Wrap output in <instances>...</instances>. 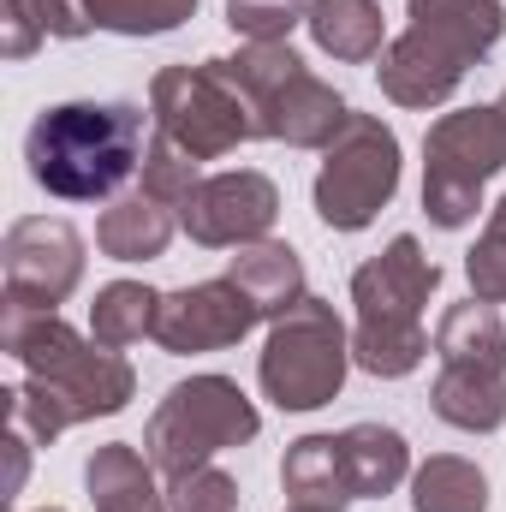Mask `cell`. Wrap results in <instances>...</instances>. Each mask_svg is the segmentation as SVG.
Here are the masks:
<instances>
[{
    "label": "cell",
    "mask_w": 506,
    "mask_h": 512,
    "mask_svg": "<svg viewBox=\"0 0 506 512\" xmlns=\"http://www.w3.org/2000/svg\"><path fill=\"white\" fill-rule=\"evenodd\" d=\"M0 346L24 364V382L6 387V423L24 429L36 447H48L54 435L114 417L126 411L137 393V370L114 346L84 340L72 322H60V310H0Z\"/></svg>",
    "instance_id": "6da1fadb"
},
{
    "label": "cell",
    "mask_w": 506,
    "mask_h": 512,
    "mask_svg": "<svg viewBox=\"0 0 506 512\" xmlns=\"http://www.w3.org/2000/svg\"><path fill=\"white\" fill-rule=\"evenodd\" d=\"M143 149L149 137L137 102H60L42 108L24 131V167L60 203L114 197L137 173Z\"/></svg>",
    "instance_id": "7a4b0ae2"
},
{
    "label": "cell",
    "mask_w": 506,
    "mask_h": 512,
    "mask_svg": "<svg viewBox=\"0 0 506 512\" xmlns=\"http://www.w3.org/2000/svg\"><path fill=\"white\" fill-rule=\"evenodd\" d=\"M405 30L381 48V96L399 108H441L506 36L501 0H405Z\"/></svg>",
    "instance_id": "3957f363"
},
{
    "label": "cell",
    "mask_w": 506,
    "mask_h": 512,
    "mask_svg": "<svg viewBox=\"0 0 506 512\" xmlns=\"http://www.w3.org/2000/svg\"><path fill=\"white\" fill-rule=\"evenodd\" d=\"M441 286L435 256L423 251L411 233L387 239L358 274H352V364L376 382H399L429 358V334H423V304Z\"/></svg>",
    "instance_id": "277c9868"
},
{
    "label": "cell",
    "mask_w": 506,
    "mask_h": 512,
    "mask_svg": "<svg viewBox=\"0 0 506 512\" xmlns=\"http://www.w3.org/2000/svg\"><path fill=\"white\" fill-rule=\"evenodd\" d=\"M215 72L251 102L256 137L286 143V149H328L352 114L346 96L322 84L286 42H245L239 54H221Z\"/></svg>",
    "instance_id": "5b68a950"
},
{
    "label": "cell",
    "mask_w": 506,
    "mask_h": 512,
    "mask_svg": "<svg viewBox=\"0 0 506 512\" xmlns=\"http://www.w3.org/2000/svg\"><path fill=\"white\" fill-rule=\"evenodd\" d=\"M346 370H352V334L316 292H304L286 316H274L268 346L256 358V382L280 411H322L328 399H340Z\"/></svg>",
    "instance_id": "8992f818"
},
{
    "label": "cell",
    "mask_w": 506,
    "mask_h": 512,
    "mask_svg": "<svg viewBox=\"0 0 506 512\" xmlns=\"http://www.w3.org/2000/svg\"><path fill=\"white\" fill-rule=\"evenodd\" d=\"M256 429H262V411L233 376H191V382H173L167 399L155 405L143 429V453L161 477H185L215 453L256 441Z\"/></svg>",
    "instance_id": "52a82bcc"
},
{
    "label": "cell",
    "mask_w": 506,
    "mask_h": 512,
    "mask_svg": "<svg viewBox=\"0 0 506 512\" xmlns=\"http://www.w3.org/2000/svg\"><path fill=\"white\" fill-rule=\"evenodd\" d=\"M506 167V114L489 102L441 114L423 137V215L459 233L483 209V185Z\"/></svg>",
    "instance_id": "ba28073f"
},
{
    "label": "cell",
    "mask_w": 506,
    "mask_h": 512,
    "mask_svg": "<svg viewBox=\"0 0 506 512\" xmlns=\"http://www.w3.org/2000/svg\"><path fill=\"white\" fill-rule=\"evenodd\" d=\"M399 191V131L381 114H346L316 167V221L334 233H364Z\"/></svg>",
    "instance_id": "9c48e42d"
},
{
    "label": "cell",
    "mask_w": 506,
    "mask_h": 512,
    "mask_svg": "<svg viewBox=\"0 0 506 512\" xmlns=\"http://www.w3.org/2000/svg\"><path fill=\"white\" fill-rule=\"evenodd\" d=\"M149 114H155V131L167 143H179L191 161H221V155H233L239 143L256 137L251 102L215 72V60L161 66L149 78Z\"/></svg>",
    "instance_id": "30bf717a"
},
{
    "label": "cell",
    "mask_w": 506,
    "mask_h": 512,
    "mask_svg": "<svg viewBox=\"0 0 506 512\" xmlns=\"http://www.w3.org/2000/svg\"><path fill=\"white\" fill-rule=\"evenodd\" d=\"M0 268H6V304L60 310L84 286V239L60 215H24L6 227Z\"/></svg>",
    "instance_id": "8fae6325"
},
{
    "label": "cell",
    "mask_w": 506,
    "mask_h": 512,
    "mask_svg": "<svg viewBox=\"0 0 506 512\" xmlns=\"http://www.w3.org/2000/svg\"><path fill=\"white\" fill-rule=\"evenodd\" d=\"M280 221V185L256 167H227L197 179V191L179 209V227L191 233V245L203 251H245L262 245Z\"/></svg>",
    "instance_id": "7c38bea8"
},
{
    "label": "cell",
    "mask_w": 506,
    "mask_h": 512,
    "mask_svg": "<svg viewBox=\"0 0 506 512\" xmlns=\"http://www.w3.org/2000/svg\"><path fill=\"white\" fill-rule=\"evenodd\" d=\"M262 322L251 298L221 274V280H197L179 292H161V316H155V340L173 358H197V352H227L239 346Z\"/></svg>",
    "instance_id": "4fadbf2b"
},
{
    "label": "cell",
    "mask_w": 506,
    "mask_h": 512,
    "mask_svg": "<svg viewBox=\"0 0 506 512\" xmlns=\"http://www.w3.org/2000/svg\"><path fill=\"white\" fill-rule=\"evenodd\" d=\"M197 12V0H42L48 36L60 42H84L90 30H114V36H167Z\"/></svg>",
    "instance_id": "5bb4252c"
},
{
    "label": "cell",
    "mask_w": 506,
    "mask_h": 512,
    "mask_svg": "<svg viewBox=\"0 0 506 512\" xmlns=\"http://www.w3.org/2000/svg\"><path fill=\"white\" fill-rule=\"evenodd\" d=\"M173 233H179V209L161 203L155 191L131 185V191H120V197L102 209V221H96V251L114 256V262H155V256L173 245Z\"/></svg>",
    "instance_id": "9a60e30c"
},
{
    "label": "cell",
    "mask_w": 506,
    "mask_h": 512,
    "mask_svg": "<svg viewBox=\"0 0 506 512\" xmlns=\"http://www.w3.org/2000/svg\"><path fill=\"white\" fill-rule=\"evenodd\" d=\"M280 489L292 495V507H322L346 512L358 501L352 465H346V441L340 435H298L280 459Z\"/></svg>",
    "instance_id": "2e32d148"
},
{
    "label": "cell",
    "mask_w": 506,
    "mask_h": 512,
    "mask_svg": "<svg viewBox=\"0 0 506 512\" xmlns=\"http://www.w3.org/2000/svg\"><path fill=\"white\" fill-rule=\"evenodd\" d=\"M429 411L465 435H495L506 423V370L495 364H441L429 387Z\"/></svg>",
    "instance_id": "e0dca14e"
},
{
    "label": "cell",
    "mask_w": 506,
    "mask_h": 512,
    "mask_svg": "<svg viewBox=\"0 0 506 512\" xmlns=\"http://www.w3.org/2000/svg\"><path fill=\"white\" fill-rule=\"evenodd\" d=\"M155 477L161 471L131 441L96 447L90 465H84V489H90V507L96 512H173L167 507V489H155Z\"/></svg>",
    "instance_id": "ac0fdd59"
},
{
    "label": "cell",
    "mask_w": 506,
    "mask_h": 512,
    "mask_svg": "<svg viewBox=\"0 0 506 512\" xmlns=\"http://www.w3.org/2000/svg\"><path fill=\"white\" fill-rule=\"evenodd\" d=\"M304 24H310V42L340 66L381 60V48H387V24H381L376 0H310Z\"/></svg>",
    "instance_id": "d6986e66"
},
{
    "label": "cell",
    "mask_w": 506,
    "mask_h": 512,
    "mask_svg": "<svg viewBox=\"0 0 506 512\" xmlns=\"http://www.w3.org/2000/svg\"><path fill=\"white\" fill-rule=\"evenodd\" d=\"M227 280L251 298L268 322H274V316H286V310L304 298V262H298L292 245H280V239L245 245V251L227 262Z\"/></svg>",
    "instance_id": "ffe728a7"
},
{
    "label": "cell",
    "mask_w": 506,
    "mask_h": 512,
    "mask_svg": "<svg viewBox=\"0 0 506 512\" xmlns=\"http://www.w3.org/2000/svg\"><path fill=\"white\" fill-rule=\"evenodd\" d=\"M340 441H346L358 501H381L411 477V447H405V435L393 423H352V429H340Z\"/></svg>",
    "instance_id": "44dd1931"
},
{
    "label": "cell",
    "mask_w": 506,
    "mask_h": 512,
    "mask_svg": "<svg viewBox=\"0 0 506 512\" xmlns=\"http://www.w3.org/2000/svg\"><path fill=\"white\" fill-rule=\"evenodd\" d=\"M435 358H441V364H495V370H506L501 310L483 304V298L453 304V310L441 316V328H435Z\"/></svg>",
    "instance_id": "7402d4cb"
},
{
    "label": "cell",
    "mask_w": 506,
    "mask_h": 512,
    "mask_svg": "<svg viewBox=\"0 0 506 512\" xmlns=\"http://www.w3.org/2000/svg\"><path fill=\"white\" fill-rule=\"evenodd\" d=\"M411 512H489V477L483 465L459 453H435L411 471Z\"/></svg>",
    "instance_id": "603a6c76"
},
{
    "label": "cell",
    "mask_w": 506,
    "mask_h": 512,
    "mask_svg": "<svg viewBox=\"0 0 506 512\" xmlns=\"http://www.w3.org/2000/svg\"><path fill=\"white\" fill-rule=\"evenodd\" d=\"M155 316H161V292H149L143 280H108L90 304V340L126 352L137 340H155Z\"/></svg>",
    "instance_id": "cb8c5ba5"
},
{
    "label": "cell",
    "mask_w": 506,
    "mask_h": 512,
    "mask_svg": "<svg viewBox=\"0 0 506 512\" xmlns=\"http://www.w3.org/2000/svg\"><path fill=\"white\" fill-rule=\"evenodd\" d=\"M137 185H143V191H155L161 203L185 209V197L197 191V161H191L179 143H167V137L155 131V137H149V149H143V161H137Z\"/></svg>",
    "instance_id": "d4e9b609"
},
{
    "label": "cell",
    "mask_w": 506,
    "mask_h": 512,
    "mask_svg": "<svg viewBox=\"0 0 506 512\" xmlns=\"http://www.w3.org/2000/svg\"><path fill=\"white\" fill-rule=\"evenodd\" d=\"M465 280H471V298L506 304V197L489 209V227L477 233V245L465 256Z\"/></svg>",
    "instance_id": "484cf974"
},
{
    "label": "cell",
    "mask_w": 506,
    "mask_h": 512,
    "mask_svg": "<svg viewBox=\"0 0 506 512\" xmlns=\"http://www.w3.org/2000/svg\"><path fill=\"white\" fill-rule=\"evenodd\" d=\"M310 18V0H227V24L245 42H286Z\"/></svg>",
    "instance_id": "4316f807"
},
{
    "label": "cell",
    "mask_w": 506,
    "mask_h": 512,
    "mask_svg": "<svg viewBox=\"0 0 506 512\" xmlns=\"http://www.w3.org/2000/svg\"><path fill=\"white\" fill-rule=\"evenodd\" d=\"M167 507L173 512H239V483L215 465H197L185 477H167Z\"/></svg>",
    "instance_id": "83f0119b"
},
{
    "label": "cell",
    "mask_w": 506,
    "mask_h": 512,
    "mask_svg": "<svg viewBox=\"0 0 506 512\" xmlns=\"http://www.w3.org/2000/svg\"><path fill=\"white\" fill-rule=\"evenodd\" d=\"M48 36L42 0H0V54L6 60H30Z\"/></svg>",
    "instance_id": "f1b7e54d"
},
{
    "label": "cell",
    "mask_w": 506,
    "mask_h": 512,
    "mask_svg": "<svg viewBox=\"0 0 506 512\" xmlns=\"http://www.w3.org/2000/svg\"><path fill=\"white\" fill-rule=\"evenodd\" d=\"M286 512H322V507H286Z\"/></svg>",
    "instance_id": "f546056e"
},
{
    "label": "cell",
    "mask_w": 506,
    "mask_h": 512,
    "mask_svg": "<svg viewBox=\"0 0 506 512\" xmlns=\"http://www.w3.org/2000/svg\"><path fill=\"white\" fill-rule=\"evenodd\" d=\"M495 108H501V114H506V96H501V102H495Z\"/></svg>",
    "instance_id": "4dcf8cb0"
},
{
    "label": "cell",
    "mask_w": 506,
    "mask_h": 512,
    "mask_svg": "<svg viewBox=\"0 0 506 512\" xmlns=\"http://www.w3.org/2000/svg\"><path fill=\"white\" fill-rule=\"evenodd\" d=\"M36 512H60V507H36Z\"/></svg>",
    "instance_id": "1f68e13d"
}]
</instances>
